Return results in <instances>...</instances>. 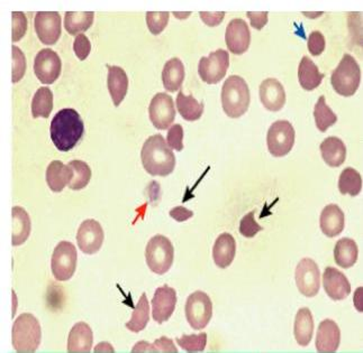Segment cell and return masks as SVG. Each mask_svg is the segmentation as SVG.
I'll return each instance as SVG.
<instances>
[{
    "label": "cell",
    "mask_w": 363,
    "mask_h": 353,
    "mask_svg": "<svg viewBox=\"0 0 363 353\" xmlns=\"http://www.w3.org/2000/svg\"><path fill=\"white\" fill-rule=\"evenodd\" d=\"M186 318L194 330H203L208 325L213 316V303L206 293L195 291L186 302Z\"/></svg>",
    "instance_id": "52a82bcc"
},
{
    "label": "cell",
    "mask_w": 363,
    "mask_h": 353,
    "mask_svg": "<svg viewBox=\"0 0 363 353\" xmlns=\"http://www.w3.org/2000/svg\"><path fill=\"white\" fill-rule=\"evenodd\" d=\"M247 15L255 30H261L268 24V11H247Z\"/></svg>",
    "instance_id": "7dc6e473"
},
{
    "label": "cell",
    "mask_w": 363,
    "mask_h": 353,
    "mask_svg": "<svg viewBox=\"0 0 363 353\" xmlns=\"http://www.w3.org/2000/svg\"><path fill=\"white\" fill-rule=\"evenodd\" d=\"M144 170L152 176L166 178L176 168V156L161 135L147 138L141 151Z\"/></svg>",
    "instance_id": "7a4b0ae2"
},
{
    "label": "cell",
    "mask_w": 363,
    "mask_h": 353,
    "mask_svg": "<svg viewBox=\"0 0 363 353\" xmlns=\"http://www.w3.org/2000/svg\"><path fill=\"white\" fill-rule=\"evenodd\" d=\"M94 11H67L65 28L70 35H79L89 30L94 23Z\"/></svg>",
    "instance_id": "1f68e13d"
},
{
    "label": "cell",
    "mask_w": 363,
    "mask_h": 353,
    "mask_svg": "<svg viewBox=\"0 0 363 353\" xmlns=\"http://www.w3.org/2000/svg\"><path fill=\"white\" fill-rule=\"evenodd\" d=\"M358 245L352 239L343 238L336 243L334 248V260L340 267L345 270L353 267V265L358 260Z\"/></svg>",
    "instance_id": "f1b7e54d"
},
{
    "label": "cell",
    "mask_w": 363,
    "mask_h": 353,
    "mask_svg": "<svg viewBox=\"0 0 363 353\" xmlns=\"http://www.w3.org/2000/svg\"><path fill=\"white\" fill-rule=\"evenodd\" d=\"M50 132L57 151H69L84 136V122L74 109H62L52 119Z\"/></svg>",
    "instance_id": "6da1fadb"
},
{
    "label": "cell",
    "mask_w": 363,
    "mask_h": 353,
    "mask_svg": "<svg viewBox=\"0 0 363 353\" xmlns=\"http://www.w3.org/2000/svg\"><path fill=\"white\" fill-rule=\"evenodd\" d=\"M132 352H157L155 347L151 343L147 342H138V345H134Z\"/></svg>",
    "instance_id": "816d5d0a"
},
{
    "label": "cell",
    "mask_w": 363,
    "mask_h": 353,
    "mask_svg": "<svg viewBox=\"0 0 363 353\" xmlns=\"http://www.w3.org/2000/svg\"><path fill=\"white\" fill-rule=\"evenodd\" d=\"M68 165L74 172L69 187L74 191H80V190L84 189L91 180V170L87 163L74 159V161H71Z\"/></svg>",
    "instance_id": "74e56055"
},
{
    "label": "cell",
    "mask_w": 363,
    "mask_h": 353,
    "mask_svg": "<svg viewBox=\"0 0 363 353\" xmlns=\"http://www.w3.org/2000/svg\"><path fill=\"white\" fill-rule=\"evenodd\" d=\"M26 71V59L24 53L16 45L13 46V83L22 80Z\"/></svg>",
    "instance_id": "60d3db41"
},
{
    "label": "cell",
    "mask_w": 363,
    "mask_h": 353,
    "mask_svg": "<svg viewBox=\"0 0 363 353\" xmlns=\"http://www.w3.org/2000/svg\"><path fill=\"white\" fill-rule=\"evenodd\" d=\"M94 335L90 326L79 322L71 329L68 337L69 353H89L91 351Z\"/></svg>",
    "instance_id": "7402d4cb"
},
{
    "label": "cell",
    "mask_w": 363,
    "mask_h": 353,
    "mask_svg": "<svg viewBox=\"0 0 363 353\" xmlns=\"http://www.w3.org/2000/svg\"><path fill=\"white\" fill-rule=\"evenodd\" d=\"M176 341L187 352H203L206 348L207 335L203 332L199 335H184L182 337H177Z\"/></svg>",
    "instance_id": "f35d334b"
},
{
    "label": "cell",
    "mask_w": 363,
    "mask_h": 353,
    "mask_svg": "<svg viewBox=\"0 0 363 353\" xmlns=\"http://www.w3.org/2000/svg\"><path fill=\"white\" fill-rule=\"evenodd\" d=\"M174 245L168 238L157 235L150 239L145 249V259L152 272L157 275H164L174 264Z\"/></svg>",
    "instance_id": "8992f818"
},
{
    "label": "cell",
    "mask_w": 363,
    "mask_h": 353,
    "mask_svg": "<svg viewBox=\"0 0 363 353\" xmlns=\"http://www.w3.org/2000/svg\"><path fill=\"white\" fill-rule=\"evenodd\" d=\"M11 216H13V245H23L30 235V216L21 207H14L11 211Z\"/></svg>",
    "instance_id": "4dcf8cb0"
},
{
    "label": "cell",
    "mask_w": 363,
    "mask_h": 353,
    "mask_svg": "<svg viewBox=\"0 0 363 353\" xmlns=\"http://www.w3.org/2000/svg\"><path fill=\"white\" fill-rule=\"evenodd\" d=\"M36 34L44 45H53L61 36V17L57 11H38L34 21Z\"/></svg>",
    "instance_id": "9a60e30c"
},
{
    "label": "cell",
    "mask_w": 363,
    "mask_h": 353,
    "mask_svg": "<svg viewBox=\"0 0 363 353\" xmlns=\"http://www.w3.org/2000/svg\"><path fill=\"white\" fill-rule=\"evenodd\" d=\"M168 11H149L147 13V24L153 35H159L167 28L169 23Z\"/></svg>",
    "instance_id": "ab89813d"
},
{
    "label": "cell",
    "mask_w": 363,
    "mask_h": 353,
    "mask_svg": "<svg viewBox=\"0 0 363 353\" xmlns=\"http://www.w3.org/2000/svg\"><path fill=\"white\" fill-rule=\"evenodd\" d=\"M341 342V331L335 322L330 318L320 322L316 335V350L320 353H334Z\"/></svg>",
    "instance_id": "d6986e66"
},
{
    "label": "cell",
    "mask_w": 363,
    "mask_h": 353,
    "mask_svg": "<svg viewBox=\"0 0 363 353\" xmlns=\"http://www.w3.org/2000/svg\"><path fill=\"white\" fill-rule=\"evenodd\" d=\"M230 66V55L225 50H217L209 57H201L198 64V73L203 82L216 84L225 78Z\"/></svg>",
    "instance_id": "30bf717a"
},
{
    "label": "cell",
    "mask_w": 363,
    "mask_h": 353,
    "mask_svg": "<svg viewBox=\"0 0 363 353\" xmlns=\"http://www.w3.org/2000/svg\"><path fill=\"white\" fill-rule=\"evenodd\" d=\"M170 216L174 219L176 221L184 222L187 221L188 219L193 218L194 212L184 208V207H177V208L170 210Z\"/></svg>",
    "instance_id": "f907efd6"
},
{
    "label": "cell",
    "mask_w": 363,
    "mask_h": 353,
    "mask_svg": "<svg viewBox=\"0 0 363 353\" xmlns=\"http://www.w3.org/2000/svg\"><path fill=\"white\" fill-rule=\"evenodd\" d=\"M62 62L57 52L44 49L38 52L34 61V72L43 84H52L60 76Z\"/></svg>",
    "instance_id": "4fadbf2b"
},
{
    "label": "cell",
    "mask_w": 363,
    "mask_h": 353,
    "mask_svg": "<svg viewBox=\"0 0 363 353\" xmlns=\"http://www.w3.org/2000/svg\"><path fill=\"white\" fill-rule=\"evenodd\" d=\"M184 79V66L178 57L169 59L162 71L163 86L167 91L174 92L182 88Z\"/></svg>",
    "instance_id": "f546056e"
},
{
    "label": "cell",
    "mask_w": 363,
    "mask_h": 353,
    "mask_svg": "<svg viewBox=\"0 0 363 353\" xmlns=\"http://www.w3.org/2000/svg\"><path fill=\"white\" fill-rule=\"evenodd\" d=\"M260 100L268 110H281L286 103V92L277 79H267L260 86Z\"/></svg>",
    "instance_id": "ffe728a7"
},
{
    "label": "cell",
    "mask_w": 363,
    "mask_h": 353,
    "mask_svg": "<svg viewBox=\"0 0 363 353\" xmlns=\"http://www.w3.org/2000/svg\"><path fill=\"white\" fill-rule=\"evenodd\" d=\"M325 38L323 36L322 33L318 30H314L311 33V35L308 37V51L311 52V54L313 57H318L322 54L324 50H325Z\"/></svg>",
    "instance_id": "f6af8a7d"
},
{
    "label": "cell",
    "mask_w": 363,
    "mask_h": 353,
    "mask_svg": "<svg viewBox=\"0 0 363 353\" xmlns=\"http://www.w3.org/2000/svg\"><path fill=\"white\" fill-rule=\"evenodd\" d=\"M74 50L77 57L80 61H84L89 57L90 52H91V43H90L89 38L84 34H79L74 40Z\"/></svg>",
    "instance_id": "bcb514c9"
},
{
    "label": "cell",
    "mask_w": 363,
    "mask_h": 353,
    "mask_svg": "<svg viewBox=\"0 0 363 353\" xmlns=\"http://www.w3.org/2000/svg\"><path fill=\"white\" fill-rule=\"evenodd\" d=\"M150 119L157 129H168L176 119L174 99L167 93H157L149 107Z\"/></svg>",
    "instance_id": "7c38bea8"
},
{
    "label": "cell",
    "mask_w": 363,
    "mask_h": 353,
    "mask_svg": "<svg viewBox=\"0 0 363 353\" xmlns=\"http://www.w3.org/2000/svg\"><path fill=\"white\" fill-rule=\"evenodd\" d=\"M295 129L287 120H278L270 126L267 136V144L270 154L284 157L289 154L295 145Z\"/></svg>",
    "instance_id": "9c48e42d"
},
{
    "label": "cell",
    "mask_w": 363,
    "mask_h": 353,
    "mask_svg": "<svg viewBox=\"0 0 363 353\" xmlns=\"http://www.w3.org/2000/svg\"><path fill=\"white\" fill-rule=\"evenodd\" d=\"M320 153H322L324 162L330 168H340L347 158V147L345 143L337 137H328L320 144Z\"/></svg>",
    "instance_id": "484cf974"
},
{
    "label": "cell",
    "mask_w": 363,
    "mask_h": 353,
    "mask_svg": "<svg viewBox=\"0 0 363 353\" xmlns=\"http://www.w3.org/2000/svg\"><path fill=\"white\" fill-rule=\"evenodd\" d=\"M77 249L74 243L61 241L52 255L51 268L53 276L59 282L69 281L77 268Z\"/></svg>",
    "instance_id": "ba28073f"
},
{
    "label": "cell",
    "mask_w": 363,
    "mask_h": 353,
    "mask_svg": "<svg viewBox=\"0 0 363 353\" xmlns=\"http://www.w3.org/2000/svg\"><path fill=\"white\" fill-rule=\"evenodd\" d=\"M201 21H203L209 28H215L218 26L223 22V19L225 17L224 11H216V13H209V11H201L199 13Z\"/></svg>",
    "instance_id": "c3c4849f"
},
{
    "label": "cell",
    "mask_w": 363,
    "mask_h": 353,
    "mask_svg": "<svg viewBox=\"0 0 363 353\" xmlns=\"http://www.w3.org/2000/svg\"><path fill=\"white\" fill-rule=\"evenodd\" d=\"M314 118L316 122V127L320 132H325L328 128L332 127L337 122V116L332 111V109L326 105L325 97L318 99V103L315 105Z\"/></svg>",
    "instance_id": "8d00e7d4"
},
{
    "label": "cell",
    "mask_w": 363,
    "mask_h": 353,
    "mask_svg": "<svg viewBox=\"0 0 363 353\" xmlns=\"http://www.w3.org/2000/svg\"><path fill=\"white\" fill-rule=\"evenodd\" d=\"M251 96L249 86L243 78L230 76L222 88V105L230 118H240L249 109Z\"/></svg>",
    "instance_id": "3957f363"
},
{
    "label": "cell",
    "mask_w": 363,
    "mask_h": 353,
    "mask_svg": "<svg viewBox=\"0 0 363 353\" xmlns=\"http://www.w3.org/2000/svg\"><path fill=\"white\" fill-rule=\"evenodd\" d=\"M11 335L13 345L17 352H35L41 345L42 330L40 322L30 313H24L14 322Z\"/></svg>",
    "instance_id": "277c9868"
},
{
    "label": "cell",
    "mask_w": 363,
    "mask_h": 353,
    "mask_svg": "<svg viewBox=\"0 0 363 353\" xmlns=\"http://www.w3.org/2000/svg\"><path fill=\"white\" fill-rule=\"evenodd\" d=\"M184 129L182 125H174L169 129L168 136H167V143L170 149L177 151H182L184 149Z\"/></svg>",
    "instance_id": "ee69618b"
},
{
    "label": "cell",
    "mask_w": 363,
    "mask_h": 353,
    "mask_svg": "<svg viewBox=\"0 0 363 353\" xmlns=\"http://www.w3.org/2000/svg\"><path fill=\"white\" fill-rule=\"evenodd\" d=\"M153 345L155 347L157 352L160 353H177L178 349L174 347L172 340L167 337H160V339L155 340Z\"/></svg>",
    "instance_id": "681fc988"
},
{
    "label": "cell",
    "mask_w": 363,
    "mask_h": 353,
    "mask_svg": "<svg viewBox=\"0 0 363 353\" xmlns=\"http://www.w3.org/2000/svg\"><path fill=\"white\" fill-rule=\"evenodd\" d=\"M326 294L333 301H343L351 294V285L343 272L334 267H326L323 275Z\"/></svg>",
    "instance_id": "ac0fdd59"
},
{
    "label": "cell",
    "mask_w": 363,
    "mask_h": 353,
    "mask_svg": "<svg viewBox=\"0 0 363 353\" xmlns=\"http://www.w3.org/2000/svg\"><path fill=\"white\" fill-rule=\"evenodd\" d=\"M324 74L318 71V66L308 57L301 59L298 68L299 83L306 91H313L322 83Z\"/></svg>",
    "instance_id": "83f0119b"
},
{
    "label": "cell",
    "mask_w": 363,
    "mask_h": 353,
    "mask_svg": "<svg viewBox=\"0 0 363 353\" xmlns=\"http://www.w3.org/2000/svg\"><path fill=\"white\" fill-rule=\"evenodd\" d=\"M150 321V305L147 302V297L145 294H142L138 301V305L134 308L133 314L130 321L126 323V329L130 332L138 333L143 331L147 328Z\"/></svg>",
    "instance_id": "e575fe53"
},
{
    "label": "cell",
    "mask_w": 363,
    "mask_h": 353,
    "mask_svg": "<svg viewBox=\"0 0 363 353\" xmlns=\"http://www.w3.org/2000/svg\"><path fill=\"white\" fill-rule=\"evenodd\" d=\"M176 289L168 285L157 289L152 299V316L155 321L159 324L168 321L176 310Z\"/></svg>",
    "instance_id": "2e32d148"
},
{
    "label": "cell",
    "mask_w": 363,
    "mask_h": 353,
    "mask_svg": "<svg viewBox=\"0 0 363 353\" xmlns=\"http://www.w3.org/2000/svg\"><path fill=\"white\" fill-rule=\"evenodd\" d=\"M177 109L182 118L187 122H196L203 113V103H198L193 96H186L180 91L177 96Z\"/></svg>",
    "instance_id": "d6a6232c"
},
{
    "label": "cell",
    "mask_w": 363,
    "mask_h": 353,
    "mask_svg": "<svg viewBox=\"0 0 363 353\" xmlns=\"http://www.w3.org/2000/svg\"><path fill=\"white\" fill-rule=\"evenodd\" d=\"M236 254V243L233 236L230 233H222L215 241L213 248V258L217 267H230L233 262Z\"/></svg>",
    "instance_id": "603a6c76"
},
{
    "label": "cell",
    "mask_w": 363,
    "mask_h": 353,
    "mask_svg": "<svg viewBox=\"0 0 363 353\" xmlns=\"http://www.w3.org/2000/svg\"><path fill=\"white\" fill-rule=\"evenodd\" d=\"M320 229L328 238L341 235L345 230V216L339 205H326L320 213Z\"/></svg>",
    "instance_id": "44dd1931"
},
{
    "label": "cell",
    "mask_w": 363,
    "mask_h": 353,
    "mask_svg": "<svg viewBox=\"0 0 363 353\" xmlns=\"http://www.w3.org/2000/svg\"><path fill=\"white\" fill-rule=\"evenodd\" d=\"M104 230L101 224L94 219L84 220L79 226L77 243L80 250L86 255H94L101 250L104 243Z\"/></svg>",
    "instance_id": "5bb4252c"
},
{
    "label": "cell",
    "mask_w": 363,
    "mask_h": 353,
    "mask_svg": "<svg viewBox=\"0 0 363 353\" xmlns=\"http://www.w3.org/2000/svg\"><path fill=\"white\" fill-rule=\"evenodd\" d=\"M225 41L228 49L233 54L242 55L249 50L251 43V33L243 19L230 21L226 28Z\"/></svg>",
    "instance_id": "e0dca14e"
},
{
    "label": "cell",
    "mask_w": 363,
    "mask_h": 353,
    "mask_svg": "<svg viewBox=\"0 0 363 353\" xmlns=\"http://www.w3.org/2000/svg\"><path fill=\"white\" fill-rule=\"evenodd\" d=\"M339 190L342 195L357 197L362 190V178L360 173L352 168H345L339 180Z\"/></svg>",
    "instance_id": "d590c367"
},
{
    "label": "cell",
    "mask_w": 363,
    "mask_h": 353,
    "mask_svg": "<svg viewBox=\"0 0 363 353\" xmlns=\"http://www.w3.org/2000/svg\"><path fill=\"white\" fill-rule=\"evenodd\" d=\"M107 86L115 107H118L128 93V74L120 66H108Z\"/></svg>",
    "instance_id": "d4e9b609"
},
{
    "label": "cell",
    "mask_w": 363,
    "mask_h": 353,
    "mask_svg": "<svg viewBox=\"0 0 363 353\" xmlns=\"http://www.w3.org/2000/svg\"><path fill=\"white\" fill-rule=\"evenodd\" d=\"M295 339L301 347H307L312 341L314 333V318L308 308H303L297 312L294 326Z\"/></svg>",
    "instance_id": "4316f807"
},
{
    "label": "cell",
    "mask_w": 363,
    "mask_h": 353,
    "mask_svg": "<svg viewBox=\"0 0 363 353\" xmlns=\"http://www.w3.org/2000/svg\"><path fill=\"white\" fill-rule=\"evenodd\" d=\"M361 81V70L354 57L345 54L337 68L333 71L331 83L340 96L352 97L358 91Z\"/></svg>",
    "instance_id": "5b68a950"
},
{
    "label": "cell",
    "mask_w": 363,
    "mask_h": 353,
    "mask_svg": "<svg viewBox=\"0 0 363 353\" xmlns=\"http://www.w3.org/2000/svg\"><path fill=\"white\" fill-rule=\"evenodd\" d=\"M295 277L297 289L303 296L314 297L318 294L320 272L318 264L313 259H301L296 268Z\"/></svg>",
    "instance_id": "8fae6325"
},
{
    "label": "cell",
    "mask_w": 363,
    "mask_h": 353,
    "mask_svg": "<svg viewBox=\"0 0 363 353\" xmlns=\"http://www.w3.org/2000/svg\"><path fill=\"white\" fill-rule=\"evenodd\" d=\"M262 230V226L255 221V211H251L247 216H243L240 224V233L245 238H253Z\"/></svg>",
    "instance_id": "b9f144b4"
},
{
    "label": "cell",
    "mask_w": 363,
    "mask_h": 353,
    "mask_svg": "<svg viewBox=\"0 0 363 353\" xmlns=\"http://www.w3.org/2000/svg\"><path fill=\"white\" fill-rule=\"evenodd\" d=\"M53 110V93L50 88H40L32 101V115L34 118H49Z\"/></svg>",
    "instance_id": "836d02e7"
},
{
    "label": "cell",
    "mask_w": 363,
    "mask_h": 353,
    "mask_svg": "<svg viewBox=\"0 0 363 353\" xmlns=\"http://www.w3.org/2000/svg\"><path fill=\"white\" fill-rule=\"evenodd\" d=\"M72 175L74 172L69 165H65L60 161H53L46 168V183L52 191L59 193L70 184Z\"/></svg>",
    "instance_id": "cb8c5ba5"
},
{
    "label": "cell",
    "mask_w": 363,
    "mask_h": 353,
    "mask_svg": "<svg viewBox=\"0 0 363 353\" xmlns=\"http://www.w3.org/2000/svg\"><path fill=\"white\" fill-rule=\"evenodd\" d=\"M13 42H18L24 37L28 30V18L22 11H13Z\"/></svg>",
    "instance_id": "7bdbcfd3"
}]
</instances>
